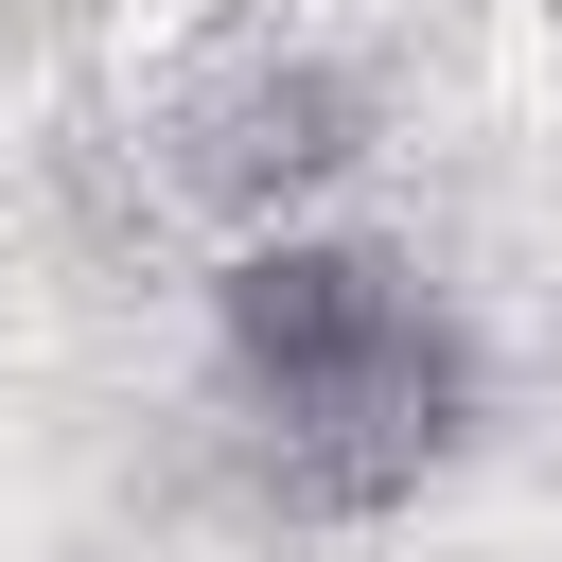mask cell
Segmentation results:
<instances>
[{
	"label": "cell",
	"mask_w": 562,
	"mask_h": 562,
	"mask_svg": "<svg viewBox=\"0 0 562 562\" xmlns=\"http://www.w3.org/2000/svg\"><path fill=\"white\" fill-rule=\"evenodd\" d=\"M211 369L246 422V474L316 527L404 509L457 439H474V334L439 316V281L369 228H263L211 263Z\"/></svg>",
	"instance_id": "1"
},
{
	"label": "cell",
	"mask_w": 562,
	"mask_h": 562,
	"mask_svg": "<svg viewBox=\"0 0 562 562\" xmlns=\"http://www.w3.org/2000/svg\"><path fill=\"white\" fill-rule=\"evenodd\" d=\"M123 158H140V193H158L176 228H211V246L316 228L334 176L369 158V70H351V35H334L316 0H211V18L140 70Z\"/></svg>",
	"instance_id": "2"
}]
</instances>
